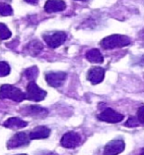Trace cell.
I'll return each mask as SVG.
<instances>
[{"instance_id": "603a6c76", "label": "cell", "mask_w": 144, "mask_h": 155, "mask_svg": "<svg viewBox=\"0 0 144 155\" xmlns=\"http://www.w3.org/2000/svg\"><path fill=\"white\" fill-rule=\"evenodd\" d=\"M39 0H25V2H27L29 4H37Z\"/></svg>"}, {"instance_id": "4fadbf2b", "label": "cell", "mask_w": 144, "mask_h": 155, "mask_svg": "<svg viewBox=\"0 0 144 155\" xmlns=\"http://www.w3.org/2000/svg\"><path fill=\"white\" fill-rule=\"evenodd\" d=\"M51 134V130H49L46 126H39V127L35 128L29 134L30 140H43V138H47Z\"/></svg>"}, {"instance_id": "5bb4252c", "label": "cell", "mask_w": 144, "mask_h": 155, "mask_svg": "<svg viewBox=\"0 0 144 155\" xmlns=\"http://www.w3.org/2000/svg\"><path fill=\"white\" fill-rule=\"evenodd\" d=\"M3 126L5 128L8 129H12V130H19V129H23L25 127H27L28 123L26 121H24L22 119L17 117H12L7 119L5 122L3 123Z\"/></svg>"}, {"instance_id": "ffe728a7", "label": "cell", "mask_w": 144, "mask_h": 155, "mask_svg": "<svg viewBox=\"0 0 144 155\" xmlns=\"http://www.w3.org/2000/svg\"><path fill=\"white\" fill-rule=\"evenodd\" d=\"M10 71H11V69H10L9 64L5 62V61H1V62H0V78L8 76L10 74Z\"/></svg>"}, {"instance_id": "d4e9b609", "label": "cell", "mask_w": 144, "mask_h": 155, "mask_svg": "<svg viewBox=\"0 0 144 155\" xmlns=\"http://www.w3.org/2000/svg\"><path fill=\"white\" fill-rule=\"evenodd\" d=\"M48 155H57V154H54V153H49Z\"/></svg>"}, {"instance_id": "277c9868", "label": "cell", "mask_w": 144, "mask_h": 155, "mask_svg": "<svg viewBox=\"0 0 144 155\" xmlns=\"http://www.w3.org/2000/svg\"><path fill=\"white\" fill-rule=\"evenodd\" d=\"M67 35L64 31H53L44 35V39L51 48H57L65 42Z\"/></svg>"}, {"instance_id": "8992f818", "label": "cell", "mask_w": 144, "mask_h": 155, "mask_svg": "<svg viewBox=\"0 0 144 155\" xmlns=\"http://www.w3.org/2000/svg\"><path fill=\"white\" fill-rule=\"evenodd\" d=\"M98 119L107 123H120L123 120V115L117 111H114L112 108H107L102 113L98 115Z\"/></svg>"}, {"instance_id": "cb8c5ba5", "label": "cell", "mask_w": 144, "mask_h": 155, "mask_svg": "<svg viewBox=\"0 0 144 155\" xmlns=\"http://www.w3.org/2000/svg\"><path fill=\"white\" fill-rule=\"evenodd\" d=\"M140 155H144V148L142 149V151H141V153H140Z\"/></svg>"}, {"instance_id": "4316f807", "label": "cell", "mask_w": 144, "mask_h": 155, "mask_svg": "<svg viewBox=\"0 0 144 155\" xmlns=\"http://www.w3.org/2000/svg\"><path fill=\"white\" fill-rule=\"evenodd\" d=\"M17 155H27V154H17Z\"/></svg>"}, {"instance_id": "5b68a950", "label": "cell", "mask_w": 144, "mask_h": 155, "mask_svg": "<svg viewBox=\"0 0 144 155\" xmlns=\"http://www.w3.org/2000/svg\"><path fill=\"white\" fill-rule=\"evenodd\" d=\"M81 142V137L75 132H68L63 134L60 140V144L64 148H75Z\"/></svg>"}, {"instance_id": "ba28073f", "label": "cell", "mask_w": 144, "mask_h": 155, "mask_svg": "<svg viewBox=\"0 0 144 155\" xmlns=\"http://www.w3.org/2000/svg\"><path fill=\"white\" fill-rule=\"evenodd\" d=\"M67 78V74L64 72H49L46 75L47 83L52 87H59L63 84Z\"/></svg>"}, {"instance_id": "9a60e30c", "label": "cell", "mask_w": 144, "mask_h": 155, "mask_svg": "<svg viewBox=\"0 0 144 155\" xmlns=\"http://www.w3.org/2000/svg\"><path fill=\"white\" fill-rule=\"evenodd\" d=\"M43 43L39 41V40H32L31 42H29L26 45V52L28 54L32 56H37L39 55L43 50Z\"/></svg>"}, {"instance_id": "44dd1931", "label": "cell", "mask_w": 144, "mask_h": 155, "mask_svg": "<svg viewBox=\"0 0 144 155\" xmlns=\"http://www.w3.org/2000/svg\"><path fill=\"white\" fill-rule=\"evenodd\" d=\"M140 124L137 119V117H129L128 120L125 122V126L128 128H135Z\"/></svg>"}, {"instance_id": "3957f363", "label": "cell", "mask_w": 144, "mask_h": 155, "mask_svg": "<svg viewBox=\"0 0 144 155\" xmlns=\"http://www.w3.org/2000/svg\"><path fill=\"white\" fill-rule=\"evenodd\" d=\"M47 96V91L42 89L35 81H30L27 87L26 92V99L35 101V102H40L44 100Z\"/></svg>"}, {"instance_id": "e0dca14e", "label": "cell", "mask_w": 144, "mask_h": 155, "mask_svg": "<svg viewBox=\"0 0 144 155\" xmlns=\"http://www.w3.org/2000/svg\"><path fill=\"white\" fill-rule=\"evenodd\" d=\"M24 75H25V77H26L27 80H29L30 81H35L39 76V69L36 66L30 67V68H28L25 70Z\"/></svg>"}, {"instance_id": "30bf717a", "label": "cell", "mask_w": 144, "mask_h": 155, "mask_svg": "<svg viewBox=\"0 0 144 155\" xmlns=\"http://www.w3.org/2000/svg\"><path fill=\"white\" fill-rule=\"evenodd\" d=\"M21 113L26 116H30L34 118H44L48 114V111H47V109L42 107V106L31 105V106L24 107L22 109Z\"/></svg>"}, {"instance_id": "ac0fdd59", "label": "cell", "mask_w": 144, "mask_h": 155, "mask_svg": "<svg viewBox=\"0 0 144 155\" xmlns=\"http://www.w3.org/2000/svg\"><path fill=\"white\" fill-rule=\"evenodd\" d=\"M12 35V32L10 31L9 28H7L6 25L0 23V40H6L10 38Z\"/></svg>"}, {"instance_id": "8fae6325", "label": "cell", "mask_w": 144, "mask_h": 155, "mask_svg": "<svg viewBox=\"0 0 144 155\" xmlns=\"http://www.w3.org/2000/svg\"><path fill=\"white\" fill-rule=\"evenodd\" d=\"M105 70L102 67H92L88 71L87 79L91 84H98L104 81Z\"/></svg>"}, {"instance_id": "484cf974", "label": "cell", "mask_w": 144, "mask_h": 155, "mask_svg": "<svg viewBox=\"0 0 144 155\" xmlns=\"http://www.w3.org/2000/svg\"><path fill=\"white\" fill-rule=\"evenodd\" d=\"M78 1H86V0H78Z\"/></svg>"}, {"instance_id": "7402d4cb", "label": "cell", "mask_w": 144, "mask_h": 155, "mask_svg": "<svg viewBox=\"0 0 144 155\" xmlns=\"http://www.w3.org/2000/svg\"><path fill=\"white\" fill-rule=\"evenodd\" d=\"M137 119L139 121V123L144 125V106H141V107L138 108V111H137Z\"/></svg>"}, {"instance_id": "52a82bcc", "label": "cell", "mask_w": 144, "mask_h": 155, "mask_svg": "<svg viewBox=\"0 0 144 155\" xmlns=\"http://www.w3.org/2000/svg\"><path fill=\"white\" fill-rule=\"evenodd\" d=\"M30 141V137L26 133H18L14 134L9 140L7 141V148L8 149H13V148H18L22 147L29 144Z\"/></svg>"}, {"instance_id": "7c38bea8", "label": "cell", "mask_w": 144, "mask_h": 155, "mask_svg": "<svg viewBox=\"0 0 144 155\" xmlns=\"http://www.w3.org/2000/svg\"><path fill=\"white\" fill-rule=\"evenodd\" d=\"M66 9V3L62 0H47L44 4V11L47 13H54Z\"/></svg>"}, {"instance_id": "d6986e66", "label": "cell", "mask_w": 144, "mask_h": 155, "mask_svg": "<svg viewBox=\"0 0 144 155\" xmlns=\"http://www.w3.org/2000/svg\"><path fill=\"white\" fill-rule=\"evenodd\" d=\"M0 15L2 16H11L13 15V9L7 3L0 2Z\"/></svg>"}, {"instance_id": "7a4b0ae2", "label": "cell", "mask_w": 144, "mask_h": 155, "mask_svg": "<svg viewBox=\"0 0 144 155\" xmlns=\"http://www.w3.org/2000/svg\"><path fill=\"white\" fill-rule=\"evenodd\" d=\"M0 99H11L16 102H22L26 99V93L11 84H2L0 87Z\"/></svg>"}, {"instance_id": "2e32d148", "label": "cell", "mask_w": 144, "mask_h": 155, "mask_svg": "<svg viewBox=\"0 0 144 155\" xmlns=\"http://www.w3.org/2000/svg\"><path fill=\"white\" fill-rule=\"evenodd\" d=\"M86 59H87L89 62L91 63H103V61H104V57H103L101 51L97 49V48H93V49L89 50L87 53H86Z\"/></svg>"}, {"instance_id": "6da1fadb", "label": "cell", "mask_w": 144, "mask_h": 155, "mask_svg": "<svg viewBox=\"0 0 144 155\" xmlns=\"http://www.w3.org/2000/svg\"><path fill=\"white\" fill-rule=\"evenodd\" d=\"M130 38L123 35H112L102 39L101 46L104 49H114V48L125 47L130 44Z\"/></svg>"}, {"instance_id": "9c48e42d", "label": "cell", "mask_w": 144, "mask_h": 155, "mask_svg": "<svg viewBox=\"0 0 144 155\" xmlns=\"http://www.w3.org/2000/svg\"><path fill=\"white\" fill-rule=\"evenodd\" d=\"M125 144L122 140H114L105 146L103 155H118L125 150Z\"/></svg>"}]
</instances>
